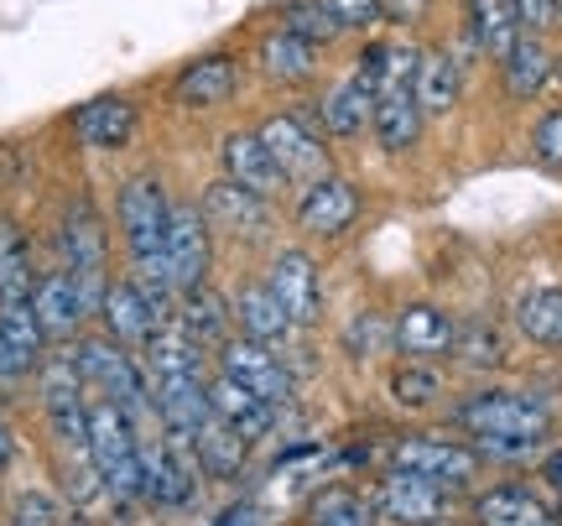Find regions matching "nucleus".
<instances>
[{"instance_id": "nucleus-28", "label": "nucleus", "mask_w": 562, "mask_h": 526, "mask_svg": "<svg viewBox=\"0 0 562 526\" xmlns=\"http://www.w3.org/2000/svg\"><path fill=\"white\" fill-rule=\"evenodd\" d=\"M172 324L188 328V334H193L203 349H220L224 339L235 334V298H229V292H220L214 282L188 287V292H178Z\"/></svg>"}, {"instance_id": "nucleus-12", "label": "nucleus", "mask_w": 562, "mask_h": 526, "mask_svg": "<svg viewBox=\"0 0 562 526\" xmlns=\"http://www.w3.org/2000/svg\"><path fill=\"white\" fill-rule=\"evenodd\" d=\"M323 63H328V47L307 42L292 26H266L256 47H250V68L261 74L271 89H307V83L323 79Z\"/></svg>"}, {"instance_id": "nucleus-2", "label": "nucleus", "mask_w": 562, "mask_h": 526, "mask_svg": "<svg viewBox=\"0 0 562 526\" xmlns=\"http://www.w3.org/2000/svg\"><path fill=\"white\" fill-rule=\"evenodd\" d=\"M448 423L459 427L463 438H537V444H547L552 406H547L542 396H531V391L480 385V391H469V396L448 412Z\"/></svg>"}, {"instance_id": "nucleus-18", "label": "nucleus", "mask_w": 562, "mask_h": 526, "mask_svg": "<svg viewBox=\"0 0 562 526\" xmlns=\"http://www.w3.org/2000/svg\"><path fill=\"white\" fill-rule=\"evenodd\" d=\"M199 459L193 448L172 444V438H146V501L161 511H182L199 495Z\"/></svg>"}, {"instance_id": "nucleus-25", "label": "nucleus", "mask_w": 562, "mask_h": 526, "mask_svg": "<svg viewBox=\"0 0 562 526\" xmlns=\"http://www.w3.org/2000/svg\"><path fill=\"white\" fill-rule=\"evenodd\" d=\"M501 89L510 104H537L552 89V68H558V53L547 47V37H537V32H526L510 53H505L501 63Z\"/></svg>"}, {"instance_id": "nucleus-35", "label": "nucleus", "mask_w": 562, "mask_h": 526, "mask_svg": "<svg viewBox=\"0 0 562 526\" xmlns=\"http://www.w3.org/2000/svg\"><path fill=\"white\" fill-rule=\"evenodd\" d=\"M193 459H199V469L209 480H235L245 469V459H250V444L240 433H229L220 417H209L199 427V438H193Z\"/></svg>"}, {"instance_id": "nucleus-21", "label": "nucleus", "mask_w": 562, "mask_h": 526, "mask_svg": "<svg viewBox=\"0 0 562 526\" xmlns=\"http://www.w3.org/2000/svg\"><path fill=\"white\" fill-rule=\"evenodd\" d=\"M47 328L37 324L32 303H5L0 307V385H16L26 376H37V365L47 360Z\"/></svg>"}, {"instance_id": "nucleus-33", "label": "nucleus", "mask_w": 562, "mask_h": 526, "mask_svg": "<svg viewBox=\"0 0 562 526\" xmlns=\"http://www.w3.org/2000/svg\"><path fill=\"white\" fill-rule=\"evenodd\" d=\"M510 324L526 345L537 349H562V287H531L516 298L510 307Z\"/></svg>"}, {"instance_id": "nucleus-42", "label": "nucleus", "mask_w": 562, "mask_h": 526, "mask_svg": "<svg viewBox=\"0 0 562 526\" xmlns=\"http://www.w3.org/2000/svg\"><path fill=\"white\" fill-rule=\"evenodd\" d=\"M11 526H63V506L47 490H26L11 506Z\"/></svg>"}, {"instance_id": "nucleus-23", "label": "nucleus", "mask_w": 562, "mask_h": 526, "mask_svg": "<svg viewBox=\"0 0 562 526\" xmlns=\"http://www.w3.org/2000/svg\"><path fill=\"white\" fill-rule=\"evenodd\" d=\"M100 328L115 339V345H125V349H140L151 334L161 328V318H157V307L146 303V292L136 287V277H110L104 282V298H100Z\"/></svg>"}, {"instance_id": "nucleus-22", "label": "nucleus", "mask_w": 562, "mask_h": 526, "mask_svg": "<svg viewBox=\"0 0 562 526\" xmlns=\"http://www.w3.org/2000/svg\"><path fill=\"white\" fill-rule=\"evenodd\" d=\"M209 412L220 417L229 433H240L245 444L256 448L277 427V402H266L261 391H250V385H240L235 376H224V370H214L209 376Z\"/></svg>"}, {"instance_id": "nucleus-6", "label": "nucleus", "mask_w": 562, "mask_h": 526, "mask_svg": "<svg viewBox=\"0 0 562 526\" xmlns=\"http://www.w3.org/2000/svg\"><path fill=\"white\" fill-rule=\"evenodd\" d=\"M364 214V193L355 178L344 172H323V178H307L292 188V224H297L307 240L334 245L344 240Z\"/></svg>"}, {"instance_id": "nucleus-15", "label": "nucleus", "mask_w": 562, "mask_h": 526, "mask_svg": "<svg viewBox=\"0 0 562 526\" xmlns=\"http://www.w3.org/2000/svg\"><path fill=\"white\" fill-rule=\"evenodd\" d=\"M68 131H74V142L83 152H94V157H115L125 146L136 142L140 131V104L131 94H94V100H83L74 115H68Z\"/></svg>"}, {"instance_id": "nucleus-27", "label": "nucleus", "mask_w": 562, "mask_h": 526, "mask_svg": "<svg viewBox=\"0 0 562 526\" xmlns=\"http://www.w3.org/2000/svg\"><path fill=\"white\" fill-rule=\"evenodd\" d=\"M427 115H422V104L412 89H385L381 100H375V121H370V136H375V146H381L385 157H412L422 146V136H427Z\"/></svg>"}, {"instance_id": "nucleus-46", "label": "nucleus", "mask_w": 562, "mask_h": 526, "mask_svg": "<svg viewBox=\"0 0 562 526\" xmlns=\"http://www.w3.org/2000/svg\"><path fill=\"white\" fill-rule=\"evenodd\" d=\"M11 459H16V433H11V423L0 417V469L11 465Z\"/></svg>"}, {"instance_id": "nucleus-40", "label": "nucleus", "mask_w": 562, "mask_h": 526, "mask_svg": "<svg viewBox=\"0 0 562 526\" xmlns=\"http://www.w3.org/2000/svg\"><path fill=\"white\" fill-rule=\"evenodd\" d=\"M531 157H537V167L562 178V104H547L531 121Z\"/></svg>"}, {"instance_id": "nucleus-24", "label": "nucleus", "mask_w": 562, "mask_h": 526, "mask_svg": "<svg viewBox=\"0 0 562 526\" xmlns=\"http://www.w3.org/2000/svg\"><path fill=\"white\" fill-rule=\"evenodd\" d=\"M453 334H459V318L438 303H406L391 318V345L406 360H442L453 349Z\"/></svg>"}, {"instance_id": "nucleus-50", "label": "nucleus", "mask_w": 562, "mask_h": 526, "mask_svg": "<svg viewBox=\"0 0 562 526\" xmlns=\"http://www.w3.org/2000/svg\"><path fill=\"white\" fill-rule=\"evenodd\" d=\"M558 501H562V495H558ZM558 511H562V506H558Z\"/></svg>"}, {"instance_id": "nucleus-45", "label": "nucleus", "mask_w": 562, "mask_h": 526, "mask_svg": "<svg viewBox=\"0 0 562 526\" xmlns=\"http://www.w3.org/2000/svg\"><path fill=\"white\" fill-rule=\"evenodd\" d=\"M542 480L562 495V448H547V454H542Z\"/></svg>"}, {"instance_id": "nucleus-11", "label": "nucleus", "mask_w": 562, "mask_h": 526, "mask_svg": "<svg viewBox=\"0 0 562 526\" xmlns=\"http://www.w3.org/2000/svg\"><path fill=\"white\" fill-rule=\"evenodd\" d=\"M385 469H412V474H427V480H438V485H448L453 495H459V490H469L474 480H480L484 459L469 444H453V438H438V433H406V438L391 444Z\"/></svg>"}, {"instance_id": "nucleus-19", "label": "nucleus", "mask_w": 562, "mask_h": 526, "mask_svg": "<svg viewBox=\"0 0 562 526\" xmlns=\"http://www.w3.org/2000/svg\"><path fill=\"white\" fill-rule=\"evenodd\" d=\"M203 214L209 224L220 230V235H235V240H261L266 230H271V214H277V203L261 199V193H250L240 182L229 178H214L203 188Z\"/></svg>"}, {"instance_id": "nucleus-3", "label": "nucleus", "mask_w": 562, "mask_h": 526, "mask_svg": "<svg viewBox=\"0 0 562 526\" xmlns=\"http://www.w3.org/2000/svg\"><path fill=\"white\" fill-rule=\"evenodd\" d=\"M172 188L157 167H136L115 182V235H121L125 261L140 256H157L167 240V224H172Z\"/></svg>"}, {"instance_id": "nucleus-9", "label": "nucleus", "mask_w": 562, "mask_h": 526, "mask_svg": "<svg viewBox=\"0 0 562 526\" xmlns=\"http://www.w3.org/2000/svg\"><path fill=\"white\" fill-rule=\"evenodd\" d=\"M261 282L271 287V298L281 303V313L292 318V328H318L323 324V271L318 256L302 245H277L266 261Z\"/></svg>"}, {"instance_id": "nucleus-1", "label": "nucleus", "mask_w": 562, "mask_h": 526, "mask_svg": "<svg viewBox=\"0 0 562 526\" xmlns=\"http://www.w3.org/2000/svg\"><path fill=\"white\" fill-rule=\"evenodd\" d=\"M89 459L100 474L104 501L115 506H136L146 501V438H140L131 417L115 402H89Z\"/></svg>"}, {"instance_id": "nucleus-13", "label": "nucleus", "mask_w": 562, "mask_h": 526, "mask_svg": "<svg viewBox=\"0 0 562 526\" xmlns=\"http://www.w3.org/2000/svg\"><path fill=\"white\" fill-rule=\"evenodd\" d=\"M214 370L235 376V381L250 385V391H261L266 402H277V406L292 402V365L281 360L277 345H261V339H250L240 328L214 349Z\"/></svg>"}, {"instance_id": "nucleus-43", "label": "nucleus", "mask_w": 562, "mask_h": 526, "mask_svg": "<svg viewBox=\"0 0 562 526\" xmlns=\"http://www.w3.org/2000/svg\"><path fill=\"white\" fill-rule=\"evenodd\" d=\"M381 16H385V26L412 32V26H422V21L432 16V0H381Z\"/></svg>"}, {"instance_id": "nucleus-20", "label": "nucleus", "mask_w": 562, "mask_h": 526, "mask_svg": "<svg viewBox=\"0 0 562 526\" xmlns=\"http://www.w3.org/2000/svg\"><path fill=\"white\" fill-rule=\"evenodd\" d=\"M463 79H469V68H463V53L453 42H432V47H422V63H417V83H412V94H417L422 115L427 121H448L463 100Z\"/></svg>"}, {"instance_id": "nucleus-8", "label": "nucleus", "mask_w": 562, "mask_h": 526, "mask_svg": "<svg viewBox=\"0 0 562 526\" xmlns=\"http://www.w3.org/2000/svg\"><path fill=\"white\" fill-rule=\"evenodd\" d=\"M214 250H220V230L209 224L203 203H172V224H167V240H161V261L178 292L203 287L214 277Z\"/></svg>"}, {"instance_id": "nucleus-44", "label": "nucleus", "mask_w": 562, "mask_h": 526, "mask_svg": "<svg viewBox=\"0 0 562 526\" xmlns=\"http://www.w3.org/2000/svg\"><path fill=\"white\" fill-rule=\"evenodd\" d=\"M516 11H521V26L537 37H547L558 26V0H516Z\"/></svg>"}, {"instance_id": "nucleus-32", "label": "nucleus", "mask_w": 562, "mask_h": 526, "mask_svg": "<svg viewBox=\"0 0 562 526\" xmlns=\"http://www.w3.org/2000/svg\"><path fill=\"white\" fill-rule=\"evenodd\" d=\"M235 328L240 334H250V339H261V345H286L297 328H292V318L281 313V303L271 298V287L266 282H245L240 292H235Z\"/></svg>"}, {"instance_id": "nucleus-4", "label": "nucleus", "mask_w": 562, "mask_h": 526, "mask_svg": "<svg viewBox=\"0 0 562 526\" xmlns=\"http://www.w3.org/2000/svg\"><path fill=\"white\" fill-rule=\"evenodd\" d=\"M53 250H58L63 271H74L89 287L94 313H100L104 282H110V224H104L100 203L89 199V193H74V199L63 203L58 230H53Z\"/></svg>"}, {"instance_id": "nucleus-38", "label": "nucleus", "mask_w": 562, "mask_h": 526, "mask_svg": "<svg viewBox=\"0 0 562 526\" xmlns=\"http://www.w3.org/2000/svg\"><path fill=\"white\" fill-rule=\"evenodd\" d=\"M277 21H281V26H292V32H302L307 42H318V47H334V42H344L339 21L328 16V5H323V0H281V5H277Z\"/></svg>"}, {"instance_id": "nucleus-29", "label": "nucleus", "mask_w": 562, "mask_h": 526, "mask_svg": "<svg viewBox=\"0 0 562 526\" xmlns=\"http://www.w3.org/2000/svg\"><path fill=\"white\" fill-rule=\"evenodd\" d=\"M140 365H146V376L151 385L157 381H193L209 370V349L178 324H161L146 345H140Z\"/></svg>"}, {"instance_id": "nucleus-41", "label": "nucleus", "mask_w": 562, "mask_h": 526, "mask_svg": "<svg viewBox=\"0 0 562 526\" xmlns=\"http://www.w3.org/2000/svg\"><path fill=\"white\" fill-rule=\"evenodd\" d=\"M323 5H328V16L339 21L344 37H375L385 26L381 0H323Z\"/></svg>"}, {"instance_id": "nucleus-14", "label": "nucleus", "mask_w": 562, "mask_h": 526, "mask_svg": "<svg viewBox=\"0 0 562 526\" xmlns=\"http://www.w3.org/2000/svg\"><path fill=\"white\" fill-rule=\"evenodd\" d=\"M32 313H37V324L47 328L53 345H68V339H79L83 324L94 318V298H89V287H83L74 271L53 266V271H37Z\"/></svg>"}, {"instance_id": "nucleus-34", "label": "nucleus", "mask_w": 562, "mask_h": 526, "mask_svg": "<svg viewBox=\"0 0 562 526\" xmlns=\"http://www.w3.org/2000/svg\"><path fill=\"white\" fill-rule=\"evenodd\" d=\"M510 345H505V328L495 318H459V334H453V349H448V360L459 365V370H474V376H490V370H501Z\"/></svg>"}, {"instance_id": "nucleus-47", "label": "nucleus", "mask_w": 562, "mask_h": 526, "mask_svg": "<svg viewBox=\"0 0 562 526\" xmlns=\"http://www.w3.org/2000/svg\"><path fill=\"white\" fill-rule=\"evenodd\" d=\"M438 526H480V522H474V516H469V522H453V516H442Z\"/></svg>"}, {"instance_id": "nucleus-7", "label": "nucleus", "mask_w": 562, "mask_h": 526, "mask_svg": "<svg viewBox=\"0 0 562 526\" xmlns=\"http://www.w3.org/2000/svg\"><path fill=\"white\" fill-rule=\"evenodd\" d=\"M245 68H250L245 53H235V47H209V53L188 58L178 74H172L167 100H172V110H182V115H209V110H224V104L240 94Z\"/></svg>"}, {"instance_id": "nucleus-51", "label": "nucleus", "mask_w": 562, "mask_h": 526, "mask_svg": "<svg viewBox=\"0 0 562 526\" xmlns=\"http://www.w3.org/2000/svg\"><path fill=\"white\" fill-rule=\"evenodd\" d=\"M307 526H313V522H307Z\"/></svg>"}, {"instance_id": "nucleus-49", "label": "nucleus", "mask_w": 562, "mask_h": 526, "mask_svg": "<svg viewBox=\"0 0 562 526\" xmlns=\"http://www.w3.org/2000/svg\"><path fill=\"white\" fill-rule=\"evenodd\" d=\"M558 26H562V0H558Z\"/></svg>"}, {"instance_id": "nucleus-31", "label": "nucleus", "mask_w": 562, "mask_h": 526, "mask_svg": "<svg viewBox=\"0 0 562 526\" xmlns=\"http://www.w3.org/2000/svg\"><path fill=\"white\" fill-rule=\"evenodd\" d=\"M32 287H37V256L32 240L11 214H0V307L5 303H32Z\"/></svg>"}, {"instance_id": "nucleus-30", "label": "nucleus", "mask_w": 562, "mask_h": 526, "mask_svg": "<svg viewBox=\"0 0 562 526\" xmlns=\"http://www.w3.org/2000/svg\"><path fill=\"white\" fill-rule=\"evenodd\" d=\"M480 526H562V511L547 506L531 485H490L474 495Z\"/></svg>"}, {"instance_id": "nucleus-10", "label": "nucleus", "mask_w": 562, "mask_h": 526, "mask_svg": "<svg viewBox=\"0 0 562 526\" xmlns=\"http://www.w3.org/2000/svg\"><path fill=\"white\" fill-rule=\"evenodd\" d=\"M370 506L385 526H438L442 516H453V490L412 469H385L370 490Z\"/></svg>"}, {"instance_id": "nucleus-16", "label": "nucleus", "mask_w": 562, "mask_h": 526, "mask_svg": "<svg viewBox=\"0 0 562 526\" xmlns=\"http://www.w3.org/2000/svg\"><path fill=\"white\" fill-rule=\"evenodd\" d=\"M220 178L240 182V188H250V193H261V199H271V203H277L281 193H292V182H286V172L277 167V157L266 152L256 125H235V131L220 136Z\"/></svg>"}, {"instance_id": "nucleus-26", "label": "nucleus", "mask_w": 562, "mask_h": 526, "mask_svg": "<svg viewBox=\"0 0 562 526\" xmlns=\"http://www.w3.org/2000/svg\"><path fill=\"white\" fill-rule=\"evenodd\" d=\"M463 37L484 63H501L526 37L516 0H463Z\"/></svg>"}, {"instance_id": "nucleus-48", "label": "nucleus", "mask_w": 562, "mask_h": 526, "mask_svg": "<svg viewBox=\"0 0 562 526\" xmlns=\"http://www.w3.org/2000/svg\"><path fill=\"white\" fill-rule=\"evenodd\" d=\"M552 83L562 89V47H558V68H552Z\"/></svg>"}, {"instance_id": "nucleus-36", "label": "nucleus", "mask_w": 562, "mask_h": 526, "mask_svg": "<svg viewBox=\"0 0 562 526\" xmlns=\"http://www.w3.org/2000/svg\"><path fill=\"white\" fill-rule=\"evenodd\" d=\"M442 370L432 360H406L391 370V381H385V391H391V402L406 406V412H427V406L442 402Z\"/></svg>"}, {"instance_id": "nucleus-5", "label": "nucleus", "mask_w": 562, "mask_h": 526, "mask_svg": "<svg viewBox=\"0 0 562 526\" xmlns=\"http://www.w3.org/2000/svg\"><path fill=\"white\" fill-rule=\"evenodd\" d=\"M256 131H261L266 152L277 157V167L286 172V182L297 188V182L307 178H323V172H334V152H328V136H323L318 115L307 110V104H292V110H271V115H261L256 121Z\"/></svg>"}, {"instance_id": "nucleus-37", "label": "nucleus", "mask_w": 562, "mask_h": 526, "mask_svg": "<svg viewBox=\"0 0 562 526\" xmlns=\"http://www.w3.org/2000/svg\"><path fill=\"white\" fill-rule=\"evenodd\" d=\"M307 522L313 526H381L375 506H370V495L360 490H323L313 511H307Z\"/></svg>"}, {"instance_id": "nucleus-17", "label": "nucleus", "mask_w": 562, "mask_h": 526, "mask_svg": "<svg viewBox=\"0 0 562 526\" xmlns=\"http://www.w3.org/2000/svg\"><path fill=\"white\" fill-rule=\"evenodd\" d=\"M307 110L318 115L328 142H360V136H370V121H375V89L349 68L344 79L323 83V94Z\"/></svg>"}, {"instance_id": "nucleus-39", "label": "nucleus", "mask_w": 562, "mask_h": 526, "mask_svg": "<svg viewBox=\"0 0 562 526\" xmlns=\"http://www.w3.org/2000/svg\"><path fill=\"white\" fill-rule=\"evenodd\" d=\"M344 349L355 355V360H375V355H385L391 345V318L385 313H355L349 324H344Z\"/></svg>"}]
</instances>
